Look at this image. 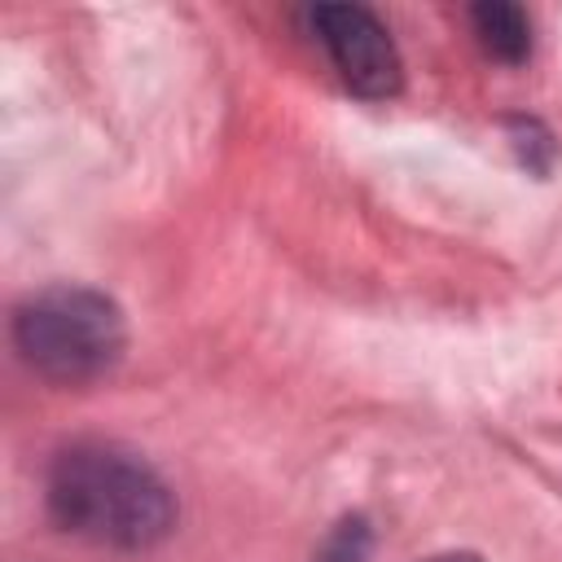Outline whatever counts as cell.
Returning <instances> with one entry per match:
<instances>
[{"instance_id": "1", "label": "cell", "mask_w": 562, "mask_h": 562, "mask_svg": "<svg viewBox=\"0 0 562 562\" xmlns=\"http://www.w3.org/2000/svg\"><path fill=\"white\" fill-rule=\"evenodd\" d=\"M44 496L61 531L105 549H149L176 527V496L158 470L105 439L61 448Z\"/></svg>"}, {"instance_id": "2", "label": "cell", "mask_w": 562, "mask_h": 562, "mask_svg": "<svg viewBox=\"0 0 562 562\" xmlns=\"http://www.w3.org/2000/svg\"><path fill=\"white\" fill-rule=\"evenodd\" d=\"M13 347L44 382L88 386L123 360L127 325L110 294L88 285H48L18 303Z\"/></svg>"}, {"instance_id": "3", "label": "cell", "mask_w": 562, "mask_h": 562, "mask_svg": "<svg viewBox=\"0 0 562 562\" xmlns=\"http://www.w3.org/2000/svg\"><path fill=\"white\" fill-rule=\"evenodd\" d=\"M312 31L325 44L342 83L364 101H386L404 88V61L386 26L364 4H316Z\"/></svg>"}, {"instance_id": "4", "label": "cell", "mask_w": 562, "mask_h": 562, "mask_svg": "<svg viewBox=\"0 0 562 562\" xmlns=\"http://www.w3.org/2000/svg\"><path fill=\"white\" fill-rule=\"evenodd\" d=\"M470 26L483 44L487 57L496 61H522L531 53V18L522 4H509V0H483L470 9Z\"/></svg>"}, {"instance_id": "5", "label": "cell", "mask_w": 562, "mask_h": 562, "mask_svg": "<svg viewBox=\"0 0 562 562\" xmlns=\"http://www.w3.org/2000/svg\"><path fill=\"white\" fill-rule=\"evenodd\" d=\"M316 562H369V522H364L360 514H356V518H342V522L325 536Z\"/></svg>"}, {"instance_id": "6", "label": "cell", "mask_w": 562, "mask_h": 562, "mask_svg": "<svg viewBox=\"0 0 562 562\" xmlns=\"http://www.w3.org/2000/svg\"><path fill=\"white\" fill-rule=\"evenodd\" d=\"M426 562H479V553H435Z\"/></svg>"}]
</instances>
